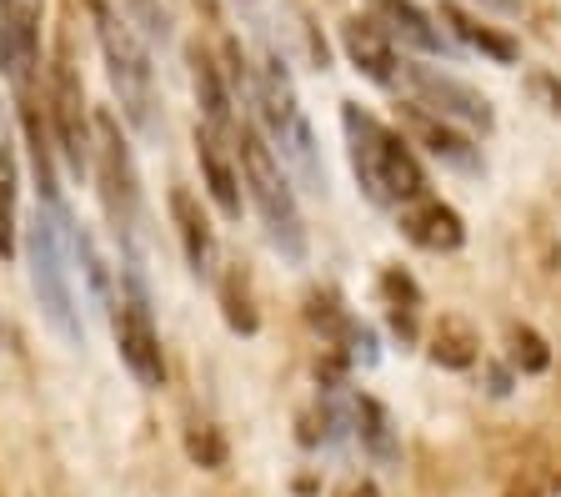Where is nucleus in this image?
I'll return each instance as SVG.
<instances>
[{
  "label": "nucleus",
  "instance_id": "nucleus-1",
  "mask_svg": "<svg viewBox=\"0 0 561 497\" xmlns=\"http://www.w3.org/2000/svg\"><path fill=\"white\" fill-rule=\"evenodd\" d=\"M21 251L46 327L66 347H85L81 292H76V216H70V206L35 196V212L21 222Z\"/></svg>",
  "mask_w": 561,
  "mask_h": 497
},
{
  "label": "nucleus",
  "instance_id": "nucleus-2",
  "mask_svg": "<svg viewBox=\"0 0 561 497\" xmlns=\"http://www.w3.org/2000/svg\"><path fill=\"white\" fill-rule=\"evenodd\" d=\"M245 111L261 126V136L271 142V151L280 156V166L291 171V181H301L311 196H327L331 177L327 161H321V146H316V131L301 111V95L296 81L286 71L280 50H266L261 66H251V95H245Z\"/></svg>",
  "mask_w": 561,
  "mask_h": 497
},
{
  "label": "nucleus",
  "instance_id": "nucleus-3",
  "mask_svg": "<svg viewBox=\"0 0 561 497\" xmlns=\"http://www.w3.org/2000/svg\"><path fill=\"white\" fill-rule=\"evenodd\" d=\"M341 136H346V156L356 171V187L366 191V202L381 212H401V206L421 202L432 181L426 166L411 151V142L401 131H391L381 116H371L356 101H341Z\"/></svg>",
  "mask_w": 561,
  "mask_h": 497
},
{
  "label": "nucleus",
  "instance_id": "nucleus-4",
  "mask_svg": "<svg viewBox=\"0 0 561 497\" xmlns=\"http://www.w3.org/2000/svg\"><path fill=\"white\" fill-rule=\"evenodd\" d=\"M236 156H241L245 202L256 206L266 241L280 251V261L301 267L306 251H311V237H306V216L301 202H296V181L280 166V156L271 151V142L261 136V126L251 121V111H241V121H236Z\"/></svg>",
  "mask_w": 561,
  "mask_h": 497
},
{
  "label": "nucleus",
  "instance_id": "nucleus-5",
  "mask_svg": "<svg viewBox=\"0 0 561 497\" xmlns=\"http://www.w3.org/2000/svg\"><path fill=\"white\" fill-rule=\"evenodd\" d=\"M95 36H101L105 56V81L121 101V121L136 131L140 142H161L165 136V111H161V86H156L151 46L136 36V25L121 11L95 15Z\"/></svg>",
  "mask_w": 561,
  "mask_h": 497
},
{
  "label": "nucleus",
  "instance_id": "nucleus-6",
  "mask_svg": "<svg viewBox=\"0 0 561 497\" xmlns=\"http://www.w3.org/2000/svg\"><path fill=\"white\" fill-rule=\"evenodd\" d=\"M91 177L101 191L105 222L116 231L121 251H140L146 237V191H140V171H136V151L130 136L121 131V116L95 106V156H91Z\"/></svg>",
  "mask_w": 561,
  "mask_h": 497
},
{
  "label": "nucleus",
  "instance_id": "nucleus-7",
  "mask_svg": "<svg viewBox=\"0 0 561 497\" xmlns=\"http://www.w3.org/2000/svg\"><path fill=\"white\" fill-rule=\"evenodd\" d=\"M116 352L121 368L140 382V387H165V347H161V327L151 312V286H146V267L140 251H121L116 267Z\"/></svg>",
  "mask_w": 561,
  "mask_h": 497
},
{
  "label": "nucleus",
  "instance_id": "nucleus-8",
  "mask_svg": "<svg viewBox=\"0 0 561 497\" xmlns=\"http://www.w3.org/2000/svg\"><path fill=\"white\" fill-rule=\"evenodd\" d=\"M46 116L50 136H56L60 161L70 166V177H91V156H95V106L85 101V86L70 50L60 46L46 76Z\"/></svg>",
  "mask_w": 561,
  "mask_h": 497
},
{
  "label": "nucleus",
  "instance_id": "nucleus-9",
  "mask_svg": "<svg viewBox=\"0 0 561 497\" xmlns=\"http://www.w3.org/2000/svg\"><path fill=\"white\" fill-rule=\"evenodd\" d=\"M401 86L411 91L416 106H426L432 116L471 131V136H491V131H496V111H491L486 95H481L477 86H467L461 76L432 66V60H401Z\"/></svg>",
  "mask_w": 561,
  "mask_h": 497
},
{
  "label": "nucleus",
  "instance_id": "nucleus-10",
  "mask_svg": "<svg viewBox=\"0 0 561 497\" xmlns=\"http://www.w3.org/2000/svg\"><path fill=\"white\" fill-rule=\"evenodd\" d=\"M196 161H201V187L216 202L226 222H241L245 212V187H241V156H236V136H221L196 121Z\"/></svg>",
  "mask_w": 561,
  "mask_h": 497
},
{
  "label": "nucleus",
  "instance_id": "nucleus-11",
  "mask_svg": "<svg viewBox=\"0 0 561 497\" xmlns=\"http://www.w3.org/2000/svg\"><path fill=\"white\" fill-rule=\"evenodd\" d=\"M165 206H171V226H175V241H181V257H186L191 276H196V282H216L221 241H216V226H210L201 196L191 187H171Z\"/></svg>",
  "mask_w": 561,
  "mask_h": 497
},
{
  "label": "nucleus",
  "instance_id": "nucleus-12",
  "mask_svg": "<svg viewBox=\"0 0 561 497\" xmlns=\"http://www.w3.org/2000/svg\"><path fill=\"white\" fill-rule=\"evenodd\" d=\"M407 131H411V142L426 146L446 171H461V177H481V171H486V156H481L477 136L442 116H432L426 106H407Z\"/></svg>",
  "mask_w": 561,
  "mask_h": 497
},
{
  "label": "nucleus",
  "instance_id": "nucleus-13",
  "mask_svg": "<svg viewBox=\"0 0 561 497\" xmlns=\"http://www.w3.org/2000/svg\"><path fill=\"white\" fill-rule=\"evenodd\" d=\"M341 50H346V60L371 86H381V91H397V86H401L397 41L386 36L371 15H351V21H341Z\"/></svg>",
  "mask_w": 561,
  "mask_h": 497
},
{
  "label": "nucleus",
  "instance_id": "nucleus-14",
  "mask_svg": "<svg viewBox=\"0 0 561 497\" xmlns=\"http://www.w3.org/2000/svg\"><path fill=\"white\" fill-rule=\"evenodd\" d=\"M371 21L416 56H456V41L446 36V25H436V15L421 11L416 0H371Z\"/></svg>",
  "mask_w": 561,
  "mask_h": 497
},
{
  "label": "nucleus",
  "instance_id": "nucleus-15",
  "mask_svg": "<svg viewBox=\"0 0 561 497\" xmlns=\"http://www.w3.org/2000/svg\"><path fill=\"white\" fill-rule=\"evenodd\" d=\"M401 237L411 241V247L432 251V257H446V251H461L467 247V222H461V212L446 202H436L432 191L421 196V202L401 206Z\"/></svg>",
  "mask_w": 561,
  "mask_h": 497
},
{
  "label": "nucleus",
  "instance_id": "nucleus-16",
  "mask_svg": "<svg viewBox=\"0 0 561 497\" xmlns=\"http://www.w3.org/2000/svg\"><path fill=\"white\" fill-rule=\"evenodd\" d=\"M191 86H196L201 126L221 131V136H236V95H231V81H226V71L201 46H191Z\"/></svg>",
  "mask_w": 561,
  "mask_h": 497
},
{
  "label": "nucleus",
  "instance_id": "nucleus-17",
  "mask_svg": "<svg viewBox=\"0 0 561 497\" xmlns=\"http://www.w3.org/2000/svg\"><path fill=\"white\" fill-rule=\"evenodd\" d=\"M436 21L446 25V36L456 41V46H467V50H481L486 60H496V66H516V41L506 36V31H496V25H486L481 15L461 11L456 0H442V11H436Z\"/></svg>",
  "mask_w": 561,
  "mask_h": 497
},
{
  "label": "nucleus",
  "instance_id": "nucleus-18",
  "mask_svg": "<svg viewBox=\"0 0 561 497\" xmlns=\"http://www.w3.org/2000/svg\"><path fill=\"white\" fill-rule=\"evenodd\" d=\"M351 432H356V442H362V452L371 462H381V467H391V462H401V438H397V422H391V413H386L376 397H351Z\"/></svg>",
  "mask_w": 561,
  "mask_h": 497
},
{
  "label": "nucleus",
  "instance_id": "nucleus-19",
  "mask_svg": "<svg viewBox=\"0 0 561 497\" xmlns=\"http://www.w3.org/2000/svg\"><path fill=\"white\" fill-rule=\"evenodd\" d=\"M21 257V156L0 131V261Z\"/></svg>",
  "mask_w": 561,
  "mask_h": 497
},
{
  "label": "nucleus",
  "instance_id": "nucleus-20",
  "mask_svg": "<svg viewBox=\"0 0 561 497\" xmlns=\"http://www.w3.org/2000/svg\"><path fill=\"white\" fill-rule=\"evenodd\" d=\"M216 296H221V312H226V327L241 331V337H256L261 327V312H256V292H251V272L245 261H226L216 267Z\"/></svg>",
  "mask_w": 561,
  "mask_h": 497
},
{
  "label": "nucleus",
  "instance_id": "nucleus-21",
  "mask_svg": "<svg viewBox=\"0 0 561 497\" xmlns=\"http://www.w3.org/2000/svg\"><path fill=\"white\" fill-rule=\"evenodd\" d=\"M381 302H386V321H391V331H397L401 342H416L421 337V286L411 282L401 267H391V272L381 276Z\"/></svg>",
  "mask_w": 561,
  "mask_h": 497
},
{
  "label": "nucleus",
  "instance_id": "nucleus-22",
  "mask_svg": "<svg viewBox=\"0 0 561 497\" xmlns=\"http://www.w3.org/2000/svg\"><path fill=\"white\" fill-rule=\"evenodd\" d=\"M432 362L436 368H446V372H467L471 362L481 357V337H477V327L471 321H461V317H442L436 321V331H432Z\"/></svg>",
  "mask_w": 561,
  "mask_h": 497
},
{
  "label": "nucleus",
  "instance_id": "nucleus-23",
  "mask_svg": "<svg viewBox=\"0 0 561 497\" xmlns=\"http://www.w3.org/2000/svg\"><path fill=\"white\" fill-rule=\"evenodd\" d=\"M126 21L136 25L140 41H156V46H171V11H165L161 0H126Z\"/></svg>",
  "mask_w": 561,
  "mask_h": 497
},
{
  "label": "nucleus",
  "instance_id": "nucleus-24",
  "mask_svg": "<svg viewBox=\"0 0 561 497\" xmlns=\"http://www.w3.org/2000/svg\"><path fill=\"white\" fill-rule=\"evenodd\" d=\"M512 368L516 372H526V377H537V372H547L551 368V347L541 342V331H531V327H512Z\"/></svg>",
  "mask_w": 561,
  "mask_h": 497
},
{
  "label": "nucleus",
  "instance_id": "nucleus-25",
  "mask_svg": "<svg viewBox=\"0 0 561 497\" xmlns=\"http://www.w3.org/2000/svg\"><path fill=\"white\" fill-rule=\"evenodd\" d=\"M186 452H191V462L196 467H226V442H221V432L210 422H196L186 432Z\"/></svg>",
  "mask_w": 561,
  "mask_h": 497
},
{
  "label": "nucleus",
  "instance_id": "nucleus-26",
  "mask_svg": "<svg viewBox=\"0 0 561 497\" xmlns=\"http://www.w3.org/2000/svg\"><path fill=\"white\" fill-rule=\"evenodd\" d=\"M531 91L547 95V111H557V116H561V86L551 81V76H531Z\"/></svg>",
  "mask_w": 561,
  "mask_h": 497
},
{
  "label": "nucleus",
  "instance_id": "nucleus-27",
  "mask_svg": "<svg viewBox=\"0 0 561 497\" xmlns=\"http://www.w3.org/2000/svg\"><path fill=\"white\" fill-rule=\"evenodd\" d=\"M471 5H481L491 15H522V0H471Z\"/></svg>",
  "mask_w": 561,
  "mask_h": 497
},
{
  "label": "nucleus",
  "instance_id": "nucleus-28",
  "mask_svg": "<svg viewBox=\"0 0 561 497\" xmlns=\"http://www.w3.org/2000/svg\"><path fill=\"white\" fill-rule=\"evenodd\" d=\"M85 11H91V21H95V15L111 11V0H85Z\"/></svg>",
  "mask_w": 561,
  "mask_h": 497
},
{
  "label": "nucleus",
  "instance_id": "nucleus-29",
  "mask_svg": "<svg viewBox=\"0 0 561 497\" xmlns=\"http://www.w3.org/2000/svg\"><path fill=\"white\" fill-rule=\"evenodd\" d=\"M341 497H381V493H376L371 483H362V487H351V493H341Z\"/></svg>",
  "mask_w": 561,
  "mask_h": 497
}]
</instances>
